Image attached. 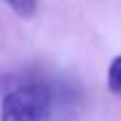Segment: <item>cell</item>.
I'll return each mask as SVG.
<instances>
[{"label":"cell","mask_w":121,"mask_h":121,"mask_svg":"<svg viewBox=\"0 0 121 121\" xmlns=\"http://www.w3.org/2000/svg\"><path fill=\"white\" fill-rule=\"evenodd\" d=\"M0 121H49L57 87L38 72H13L0 83Z\"/></svg>","instance_id":"cell-1"},{"label":"cell","mask_w":121,"mask_h":121,"mask_svg":"<svg viewBox=\"0 0 121 121\" xmlns=\"http://www.w3.org/2000/svg\"><path fill=\"white\" fill-rule=\"evenodd\" d=\"M106 85H108V91H111L113 96L121 98V55L113 57V62H111V66H108Z\"/></svg>","instance_id":"cell-2"},{"label":"cell","mask_w":121,"mask_h":121,"mask_svg":"<svg viewBox=\"0 0 121 121\" xmlns=\"http://www.w3.org/2000/svg\"><path fill=\"white\" fill-rule=\"evenodd\" d=\"M4 4H9L19 17H32L36 13V0H2Z\"/></svg>","instance_id":"cell-3"}]
</instances>
